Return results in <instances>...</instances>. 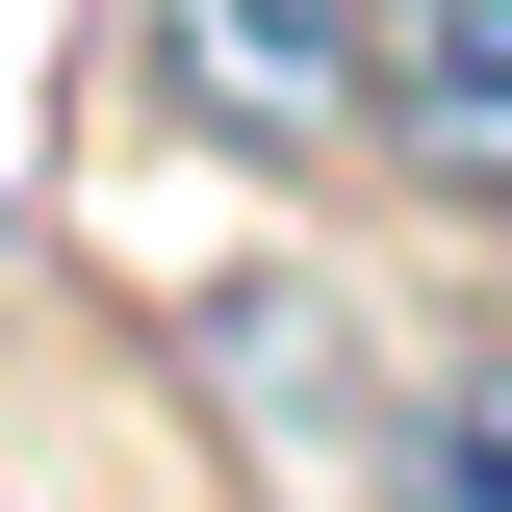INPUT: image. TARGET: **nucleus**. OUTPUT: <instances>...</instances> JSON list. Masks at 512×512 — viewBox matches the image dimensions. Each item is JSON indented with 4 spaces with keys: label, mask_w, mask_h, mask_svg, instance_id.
Masks as SVG:
<instances>
[{
    "label": "nucleus",
    "mask_w": 512,
    "mask_h": 512,
    "mask_svg": "<svg viewBox=\"0 0 512 512\" xmlns=\"http://www.w3.org/2000/svg\"><path fill=\"white\" fill-rule=\"evenodd\" d=\"M359 128L436 205H512V0H359Z\"/></svg>",
    "instance_id": "f257e3e1"
},
{
    "label": "nucleus",
    "mask_w": 512,
    "mask_h": 512,
    "mask_svg": "<svg viewBox=\"0 0 512 512\" xmlns=\"http://www.w3.org/2000/svg\"><path fill=\"white\" fill-rule=\"evenodd\" d=\"M436 512H512V359H487V384L436 410Z\"/></svg>",
    "instance_id": "7ed1b4c3"
},
{
    "label": "nucleus",
    "mask_w": 512,
    "mask_h": 512,
    "mask_svg": "<svg viewBox=\"0 0 512 512\" xmlns=\"http://www.w3.org/2000/svg\"><path fill=\"white\" fill-rule=\"evenodd\" d=\"M180 26V103H231V128H359V0H154Z\"/></svg>",
    "instance_id": "f03ea898"
}]
</instances>
